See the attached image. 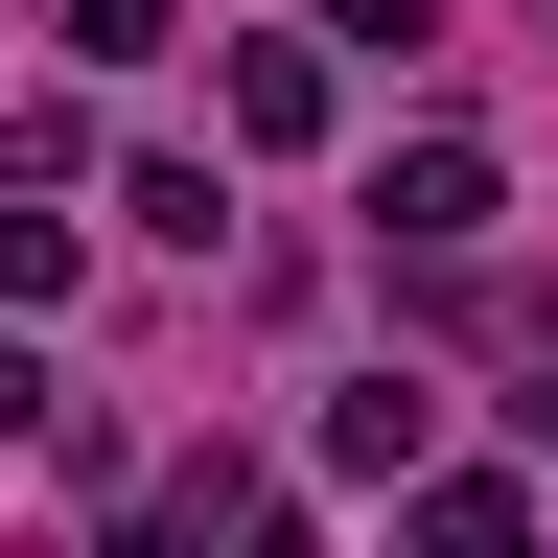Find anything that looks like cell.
Masks as SVG:
<instances>
[{"label":"cell","mask_w":558,"mask_h":558,"mask_svg":"<svg viewBox=\"0 0 558 558\" xmlns=\"http://www.w3.org/2000/svg\"><path fill=\"white\" fill-rule=\"evenodd\" d=\"M488 209H512V186H488V140H396V163H373V233H396V256H465Z\"/></svg>","instance_id":"1"},{"label":"cell","mask_w":558,"mask_h":558,"mask_svg":"<svg viewBox=\"0 0 558 558\" xmlns=\"http://www.w3.org/2000/svg\"><path fill=\"white\" fill-rule=\"evenodd\" d=\"M326 94H349V70H326L303 24H256V47H233V140H256V163H303V140H326Z\"/></svg>","instance_id":"2"},{"label":"cell","mask_w":558,"mask_h":558,"mask_svg":"<svg viewBox=\"0 0 558 558\" xmlns=\"http://www.w3.org/2000/svg\"><path fill=\"white\" fill-rule=\"evenodd\" d=\"M418 558H558V512L512 465H418Z\"/></svg>","instance_id":"3"},{"label":"cell","mask_w":558,"mask_h":558,"mask_svg":"<svg viewBox=\"0 0 558 558\" xmlns=\"http://www.w3.org/2000/svg\"><path fill=\"white\" fill-rule=\"evenodd\" d=\"M117 558H256V465H233V442H186V465H163V512H140Z\"/></svg>","instance_id":"4"},{"label":"cell","mask_w":558,"mask_h":558,"mask_svg":"<svg viewBox=\"0 0 558 558\" xmlns=\"http://www.w3.org/2000/svg\"><path fill=\"white\" fill-rule=\"evenodd\" d=\"M326 465H349V488H418V373H349V396H326Z\"/></svg>","instance_id":"5"},{"label":"cell","mask_w":558,"mask_h":558,"mask_svg":"<svg viewBox=\"0 0 558 558\" xmlns=\"http://www.w3.org/2000/svg\"><path fill=\"white\" fill-rule=\"evenodd\" d=\"M70 279H94V233H70V209H0V326H47Z\"/></svg>","instance_id":"6"},{"label":"cell","mask_w":558,"mask_h":558,"mask_svg":"<svg viewBox=\"0 0 558 558\" xmlns=\"http://www.w3.org/2000/svg\"><path fill=\"white\" fill-rule=\"evenodd\" d=\"M70 47H94V70H140V47H186V0H70Z\"/></svg>","instance_id":"7"},{"label":"cell","mask_w":558,"mask_h":558,"mask_svg":"<svg viewBox=\"0 0 558 558\" xmlns=\"http://www.w3.org/2000/svg\"><path fill=\"white\" fill-rule=\"evenodd\" d=\"M512 373H535L512 418H535V442H558V279H535V303H512Z\"/></svg>","instance_id":"8"},{"label":"cell","mask_w":558,"mask_h":558,"mask_svg":"<svg viewBox=\"0 0 558 558\" xmlns=\"http://www.w3.org/2000/svg\"><path fill=\"white\" fill-rule=\"evenodd\" d=\"M418 24H442V0H326V47H418Z\"/></svg>","instance_id":"9"},{"label":"cell","mask_w":558,"mask_h":558,"mask_svg":"<svg viewBox=\"0 0 558 558\" xmlns=\"http://www.w3.org/2000/svg\"><path fill=\"white\" fill-rule=\"evenodd\" d=\"M24 418H47V349H24V326H0V442H24Z\"/></svg>","instance_id":"10"}]
</instances>
